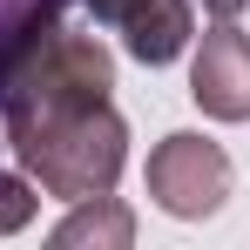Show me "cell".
Instances as JSON below:
<instances>
[{
    "instance_id": "1",
    "label": "cell",
    "mask_w": 250,
    "mask_h": 250,
    "mask_svg": "<svg viewBox=\"0 0 250 250\" xmlns=\"http://www.w3.org/2000/svg\"><path fill=\"white\" fill-rule=\"evenodd\" d=\"M115 102V54L68 27V21H47L41 34L27 41V54L7 68L0 82V122H7V149L34 142L47 128L75 122L88 108H108Z\"/></svg>"
},
{
    "instance_id": "2",
    "label": "cell",
    "mask_w": 250,
    "mask_h": 250,
    "mask_svg": "<svg viewBox=\"0 0 250 250\" xmlns=\"http://www.w3.org/2000/svg\"><path fill=\"white\" fill-rule=\"evenodd\" d=\"M14 163H21V176H27L34 189L61 196V203L108 196V189L122 183V163H128V122L115 115V102H108V108H88L75 122L21 142Z\"/></svg>"
},
{
    "instance_id": "3",
    "label": "cell",
    "mask_w": 250,
    "mask_h": 250,
    "mask_svg": "<svg viewBox=\"0 0 250 250\" xmlns=\"http://www.w3.org/2000/svg\"><path fill=\"white\" fill-rule=\"evenodd\" d=\"M230 183H237V169L230 156L209 142V135H163L156 149H149V196L163 216L176 223H196V216H216L223 196H230Z\"/></svg>"
},
{
    "instance_id": "4",
    "label": "cell",
    "mask_w": 250,
    "mask_h": 250,
    "mask_svg": "<svg viewBox=\"0 0 250 250\" xmlns=\"http://www.w3.org/2000/svg\"><path fill=\"white\" fill-rule=\"evenodd\" d=\"M88 14H95V27H115L122 47L142 61V68H169L189 34H196V14H189V0H82Z\"/></svg>"
},
{
    "instance_id": "5",
    "label": "cell",
    "mask_w": 250,
    "mask_h": 250,
    "mask_svg": "<svg viewBox=\"0 0 250 250\" xmlns=\"http://www.w3.org/2000/svg\"><path fill=\"white\" fill-rule=\"evenodd\" d=\"M189 95L216 122H250V34L237 21H216L189 61Z\"/></svg>"
},
{
    "instance_id": "6",
    "label": "cell",
    "mask_w": 250,
    "mask_h": 250,
    "mask_svg": "<svg viewBox=\"0 0 250 250\" xmlns=\"http://www.w3.org/2000/svg\"><path fill=\"white\" fill-rule=\"evenodd\" d=\"M54 244H61V250H82V244H95V250H128V244H135V216L115 203V189H108V196H82V203L54 223Z\"/></svg>"
},
{
    "instance_id": "7",
    "label": "cell",
    "mask_w": 250,
    "mask_h": 250,
    "mask_svg": "<svg viewBox=\"0 0 250 250\" xmlns=\"http://www.w3.org/2000/svg\"><path fill=\"white\" fill-rule=\"evenodd\" d=\"M61 7L68 0H0V82H7V68L27 54V41L47 21H61Z\"/></svg>"
},
{
    "instance_id": "8",
    "label": "cell",
    "mask_w": 250,
    "mask_h": 250,
    "mask_svg": "<svg viewBox=\"0 0 250 250\" xmlns=\"http://www.w3.org/2000/svg\"><path fill=\"white\" fill-rule=\"evenodd\" d=\"M34 183L27 176H14V169H0V237H14V230H27L34 223Z\"/></svg>"
},
{
    "instance_id": "9",
    "label": "cell",
    "mask_w": 250,
    "mask_h": 250,
    "mask_svg": "<svg viewBox=\"0 0 250 250\" xmlns=\"http://www.w3.org/2000/svg\"><path fill=\"white\" fill-rule=\"evenodd\" d=\"M203 7H209V14H216V21H237V14H244L250 0H203Z\"/></svg>"
}]
</instances>
